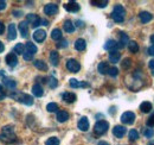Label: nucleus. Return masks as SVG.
Returning <instances> with one entry per match:
<instances>
[{"label": "nucleus", "mask_w": 154, "mask_h": 145, "mask_svg": "<svg viewBox=\"0 0 154 145\" xmlns=\"http://www.w3.org/2000/svg\"><path fill=\"white\" fill-rule=\"evenodd\" d=\"M0 140L6 143V144H12L17 140V136L14 132V127L12 125H7V126L2 127L1 133H0Z\"/></svg>", "instance_id": "1"}, {"label": "nucleus", "mask_w": 154, "mask_h": 145, "mask_svg": "<svg viewBox=\"0 0 154 145\" xmlns=\"http://www.w3.org/2000/svg\"><path fill=\"white\" fill-rule=\"evenodd\" d=\"M126 17V10L122 5H115L114 10L112 12V18L116 23H122Z\"/></svg>", "instance_id": "2"}, {"label": "nucleus", "mask_w": 154, "mask_h": 145, "mask_svg": "<svg viewBox=\"0 0 154 145\" xmlns=\"http://www.w3.org/2000/svg\"><path fill=\"white\" fill-rule=\"evenodd\" d=\"M10 96L11 98H14L16 100H18L19 102L26 105V106H32L33 105V98L31 95H29V94H23V93H14L13 94L12 93Z\"/></svg>", "instance_id": "3"}, {"label": "nucleus", "mask_w": 154, "mask_h": 145, "mask_svg": "<svg viewBox=\"0 0 154 145\" xmlns=\"http://www.w3.org/2000/svg\"><path fill=\"white\" fill-rule=\"evenodd\" d=\"M108 128H109V123L108 121H106V120H98L96 124H95V126H94V132H95V134H97V136H102V134H104L108 131Z\"/></svg>", "instance_id": "4"}, {"label": "nucleus", "mask_w": 154, "mask_h": 145, "mask_svg": "<svg viewBox=\"0 0 154 145\" xmlns=\"http://www.w3.org/2000/svg\"><path fill=\"white\" fill-rule=\"evenodd\" d=\"M121 121H122L123 124H126V125H132V124H134L135 114L133 112H131V111L125 112V113L121 115Z\"/></svg>", "instance_id": "5"}, {"label": "nucleus", "mask_w": 154, "mask_h": 145, "mask_svg": "<svg viewBox=\"0 0 154 145\" xmlns=\"http://www.w3.org/2000/svg\"><path fill=\"white\" fill-rule=\"evenodd\" d=\"M66 69L70 72H78L81 69V64L78 61L74 60V58H70L66 61Z\"/></svg>", "instance_id": "6"}, {"label": "nucleus", "mask_w": 154, "mask_h": 145, "mask_svg": "<svg viewBox=\"0 0 154 145\" xmlns=\"http://www.w3.org/2000/svg\"><path fill=\"white\" fill-rule=\"evenodd\" d=\"M26 21L30 23L32 25V27H37L39 25H42V18L35 13H29L26 16Z\"/></svg>", "instance_id": "7"}, {"label": "nucleus", "mask_w": 154, "mask_h": 145, "mask_svg": "<svg viewBox=\"0 0 154 145\" xmlns=\"http://www.w3.org/2000/svg\"><path fill=\"white\" fill-rule=\"evenodd\" d=\"M5 61H6L7 66H8V67H11V68H14V67L18 64L17 55L13 54V53H10V54L7 55V56H6V58H5Z\"/></svg>", "instance_id": "8"}, {"label": "nucleus", "mask_w": 154, "mask_h": 145, "mask_svg": "<svg viewBox=\"0 0 154 145\" xmlns=\"http://www.w3.org/2000/svg\"><path fill=\"white\" fill-rule=\"evenodd\" d=\"M44 12L48 16H55V14H57L58 12V6L56 4H48L44 7Z\"/></svg>", "instance_id": "9"}, {"label": "nucleus", "mask_w": 154, "mask_h": 145, "mask_svg": "<svg viewBox=\"0 0 154 145\" xmlns=\"http://www.w3.org/2000/svg\"><path fill=\"white\" fill-rule=\"evenodd\" d=\"M45 38H46V32H45L44 30H42V29L36 30V31L33 32V39H35L36 42H38V43L44 42Z\"/></svg>", "instance_id": "10"}, {"label": "nucleus", "mask_w": 154, "mask_h": 145, "mask_svg": "<svg viewBox=\"0 0 154 145\" xmlns=\"http://www.w3.org/2000/svg\"><path fill=\"white\" fill-rule=\"evenodd\" d=\"M18 29H19L20 34H21V37L23 38H27V36H29V23L26 20L19 23Z\"/></svg>", "instance_id": "11"}, {"label": "nucleus", "mask_w": 154, "mask_h": 145, "mask_svg": "<svg viewBox=\"0 0 154 145\" xmlns=\"http://www.w3.org/2000/svg\"><path fill=\"white\" fill-rule=\"evenodd\" d=\"M77 126H78V128H79L81 131H83V132L88 131V130H89V120H88V118H87V117H82V118L78 120Z\"/></svg>", "instance_id": "12"}, {"label": "nucleus", "mask_w": 154, "mask_h": 145, "mask_svg": "<svg viewBox=\"0 0 154 145\" xmlns=\"http://www.w3.org/2000/svg\"><path fill=\"white\" fill-rule=\"evenodd\" d=\"M127 130L125 126H121V125H116L114 128H113V133L116 138H122L125 134H126Z\"/></svg>", "instance_id": "13"}, {"label": "nucleus", "mask_w": 154, "mask_h": 145, "mask_svg": "<svg viewBox=\"0 0 154 145\" xmlns=\"http://www.w3.org/2000/svg\"><path fill=\"white\" fill-rule=\"evenodd\" d=\"M62 99H63L65 102H68V104H72V102L76 101L77 96L74 94V93L66 92V93H63V94H62Z\"/></svg>", "instance_id": "14"}, {"label": "nucleus", "mask_w": 154, "mask_h": 145, "mask_svg": "<svg viewBox=\"0 0 154 145\" xmlns=\"http://www.w3.org/2000/svg\"><path fill=\"white\" fill-rule=\"evenodd\" d=\"M64 8L68 12H77V11H79V5L77 4L76 1H70V2L64 5Z\"/></svg>", "instance_id": "15"}, {"label": "nucleus", "mask_w": 154, "mask_h": 145, "mask_svg": "<svg viewBox=\"0 0 154 145\" xmlns=\"http://www.w3.org/2000/svg\"><path fill=\"white\" fill-rule=\"evenodd\" d=\"M7 38L10 40H13L17 38V27H16V24H10L8 25V34H7Z\"/></svg>", "instance_id": "16"}, {"label": "nucleus", "mask_w": 154, "mask_h": 145, "mask_svg": "<svg viewBox=\"0 0 154 145\" xmlns=\"http://www.w3.org/2000/svg\"><path fill=\"white\" fill-rule=\"evenodd\" d=\"M69 85L71 88H79V87H89V83L87 82H79L76 79H70L69 80Z\"/></svg>", "instance_id": "17"}, {"label": "nucleus", "mask_w": 154, "mask_h": 145, "mask_svg": "<svg viewBox=\"0 0 154 145\" xmlns=\"http://www.w3.org/2000/svg\"><path fill=\"white\" fill-rule=\"evenodd\" d=\"M139 18H140L142 24H146V23H148V21H151V20L153 19V16H152V13H149V12L142 11V12H140Z\"/></svg>", "instance_id": "18"}, {"label": "nucleus", "mask_w": 154, "mask_h": 145, "mask_svg": "<svg viewBox=\"0 0 154 145\" xmlns=\"http://www.w3.org/2000/svg\"><path fill=\"white\" fill-rule=\"evenodd\" d=\"M117 48H119V43L116 40H114V39H109L104 44V49L106 50H109V51H115Z\"/></svg>", "instance_id": "19"}, {"label": "nucleus", "mask_w": 154, "mask_h": 145, "mask_svg": "<svg viewBox=\"0 0 154 145\" xmlns=\"http://www.w3.org/2000/svg\"><path fill=\"white\" fill-rule=\"evenodd\" d=\"M109 69H110V67H109L108 62H101V63H98V66H97V70H98L100 74H102V75L108 74Z\"/></svg>", "instance_id": "20"}, {"label": "nucleus", "mask_w": 154, "mask_h": 145, "mask_svg": "<svg viewBox=\"0 0 154 145\" xmlns=\"http://www.w3.org/2000/svg\"><path fill=\"white\" fill-rule=\"evenodd\" d=\"M127 43H129V37L127 34H125V32H120V42H119V48H125L126 47V44Z\"/></svg>", "instance_id": "21"}, {"label": "nucleus", "mask_w": 154, "mask_h": 145, "mask_svg": "<svg viewBox=\"0 0 154 145\" xmlns=\"http://www.w3.org/2000/svg\"><path fill=\"white\" fill-rule=\"evenodd\" d=\"M32 94H33L35 96H37V98L43 96V95H44V89H43V87H42L39 83L33 85V87H32Z\"/></svg>", "instance_id": "22"}, {"label": "nucleus", "mask_w": 154, "mask_h": 145, "mask_svg": "<svg viewBox=\"0 0 154 145\" xmlns=\"http://www.w3.org/2000/svg\"><path fill=\"white\" fill-rule=\"evenodd\" d=\"M63 26H64V31L68 34H72L75 31V24L71 20H65Z\"/></svg>", "instance_id": "23"}, {"label": "nucleus", "mask_w": 154, "mask_h": 145, "mask_svg": "<svg viewBox=\"0 0 154 145\" xmlns=\"http://www.w3.org/2000/svg\"><path fill=\"white\" fill-rule=\"evenodd\" d=\"M37 50H38L37 47H36L32 42H27V43H26V45H25V51H26V53H29V54H31L33 56V55L37 53Z\"/></svg>", "instance_id": "24"}, {"label": "nucleus", "mask_w": 154, "mask_h": 145, "mask_svg": "<svg viewBox=\"0 0 154 145\" xmlns=\"http://www.w3.org/2000/svg\"><path fill=\"white\" fill-rule=\"evenodd\" d=\"M69 119V113L66 111H58L57 112V120L59 123H65Z\"/></svg>", "instance_id": "25"}, {"label": "nucleus", "mask_w": 154, "mask_h": 145, "mask_svg": "<svg viewBox=\"0 0 154 145\" xmlns=\"http://www.w3.org/2000/svg\"><path fill=\"white\" fill-rule=\"evenodd\" d=\"M2 82H4V85H5L8 89H14V88L17 87V82H16L14 80H12V79L5 77V79L2 80Z\"/></svg>", "instance_id": "26"}, {"label": "nucleus", "mask_w": 154, "mask_h": 145, "mask_svg": "<svg viewBox=\"0 0 154 145\" xmlns=\"http://www.w3.org/2000/svg\"><path fill=\"white\" fill-rule=\"evenodd\" d=\"M85 47H87V43H85V40L83 38H78L75 42V49L78 50V51H83L85 49Z\"/></svg>", "instance_id": "27"}, {"label": "nucleus", "mask_w": 154, "mask_h": 145, "mask_svg": "<svg viewBox=\"0 0 154 145\" xmlns=\"http://www.w3.org/2000/svg\"><path fill=\"white\" fill-rule=\"evenodd\" d=\"M120 58H121V54H120L117 50L109 53V61H110L112 63H114V64L117 63V62L120 61Z\"/></svg>", "instance_id": "28"}, {"label": "nucleus", "mask_w": 154, "mask_h": 145, "mask_svg": "<svg viewBox=\"0 0 154 145\" xmlns=\"http://www.w3.org/2000/svg\"><path fill=\"white\" fill-rule=\"evenodd\" d=\"M33 64H35V67L39 69V70H43V72H45V70H48V64L44 62V61H42V60H36L35 62H33Z\"/></svg>", "instance_id": "29"}, {"label": "nucleus", "mask_w": 154, "mask_h": 145, "mask_svg": "<svg viewBox=\"0 0 154 145\" xmlns=\"http://www.w3.org/2000/svg\"><path fill=\"white\" fill-rule=\"evenodd\" d=\"M50 61H51V64L57 67L58 66V62H59V55H58L57 51H51L50 53Z\"/></svg>", "instance_id": "30"}, {"label": "nucleus", "mask_w": 154, "mask_h": 145, "mask_svg": "<svg viewBox=\"0 0 154 145\" xmlns=\"http://www.w3.org/2000/svg\"><path fill=\"white\" fill-rule=\"evenodd\" d=\"M140 109L142 113H149L152 111V104L149 101H145L140 105Z\"/></svg>", "instance_id": "31"}, {"label": "nucleus", "mask_w": 154, "mask_h": 145, "mask_svg": "<svg viewBox=\"0 0 154 145\" xmlns=\"http://www.w3.org/2000/svg\"><path fill=\"white\" fill-rule=\"evenodd\" d=\"M62 31L59 30V29H54L52 30V32H51V38L54 39V40H60L62 39Z\"/></svg>", "instance_id": "32"}, {"label": "nucleus", "mask_w": 154, "mask_h": 145, "mask_svg": "<svg viewBox=\"0 0 154 145\" xmlns=\"http://www.w3.org/2000/svg\"><path fill=\"white\" fill-rule=\"evenodd\" d=\"M128 49H129V51L131 53H137L139 51V45H137V43L135 42V40H129V43H128Z\"/></svg>", "instance_id": "33"}, {"label": "nucleus", "mask_w": 154, "mask_h": 145, "mask_svg": "<svg viewBox=\"0 0 154 145\" xmlns=\"http://www.w3.org/2000/svg\"><path fill=\"white\" fill-rule=\"evenodd\" d=\"M13 51H14L16 54H18V55H23V54H24V51H25V47L23 45V43H18V44L14 47Z\"/></svg>", "instance_id": "34"}, {"label": "nucleus", "mask_w": 154, "mask_h": 145, "mask_svg": "<svg viewBox=\"0 0 154 145\" xmlns=\"http://www.w3.org/2000/svg\"><path fill=\"white\" fill-rule=\"evenodd\" d=\"M48 83H49V87H50V88H56V87L58 86L57 79H56V77H54V76H50V77H49Z\"/></svg>", "instance_id": "35"}, {"label": "nucleus", "mask_w": 154, "mask_h": 145, "mask_svg": "<svg viewBox=\"0 0 154 145\" xmlns=\"http://www.w3.org/2000/svg\"><path fill=\"white\" fill-rule=\"evenodd\" d=\"M128 137H129V140H131V142H135V140L139 138V133H137L136 130H131Z\"/></svg>", "instance_id": "36"}, {"label": "nucleus", "mask_w": 154, "mask_h": 145, "mask_svg": "<svg viewBox=\"0 0 154 145\" xmlns=\"http://www.w3.org/2000/svg\"><path fill=\"white\" fill-rule=\"evenodd\" d=\"M46 109H48V112H57L58 111V105L56 102H50V104H48V106H46Z\"/></svg>", "instance_id": "37"}, {"label": "nucleus", "mask_w": 154, "mask_h": 145, "mask_svg": "<svg viewBox=\"0 0 154 145\" xmlns=\"http://www.w3.org/2000/svg\"><path fill=\"white\" fill-rule=\"evenodd\" d=\"M45 145H59V139L57 137H51L45 142Z\"/></svg>", "instance_id": "38"}, {"label": "nucleus", "mask_w": 154, "mask_h": 145, "mask_svg": "<svg viewBox=\"0 0 154 145\" xmlns=\"http://www.w3.org/2000/svg\"><path fill=\"white\" fill-rule=\"evenodd\" d=\"M93 5H95L97 7H106L108 5V1L107 0H103V1H96V0H93L91 1Z\"/></svg>", "instance_id": "39"}, {"label": "nucleus", "mask_w": 154, "mask_h": 145, "mask_svg": "<svg viewBox=\"0 0 154 145\" xmlns=\"http://www.w3.org/2000/svg\"><path fill=\"white\" fill-rule=\"evenodd\" d=\"M131 64H132V61H131V58H125L121 66H122V68H123V69H128V68L131 67Z\"/></svg>", "instance_id": "40"}, {"label": "nucleus", "mask_w": 154, "mask_h": 145, "mask_svg": "<svg viewBox=\"0 0 154 145\" xmlns=\"http://www.w3.org/2000/svg\"><path fill=\"white\" fill-rule=\"evenodd\" d=\"M66 47H68V40L66 39H60L57 43V48H59V49H64Z\"/></svg>", "instance_id": "41"}, {"label": "nucleus", "mask_w": 154, "mask_h": 145, "mask_svg": "<svg viewBox=\"0 0 154 145\" xmlns=\"http://www.w3.org/2000/svg\"><path fill=\"white\" fill-rule=\"evenodd\" d=\"M143 134H145L146 138H152L154 134V131L152 130V128H146L145 132H143Z\"/></svg>", "instance_id": "42"}, {"label": "nucleus", "mask_w": 154, "mask_h": 145, "mask_svg": "<svg viewBox=\"0 0 154 145\" xmlns=\"http://www.w3.org/2000/svg\"><path fill=\"white\" fill-rule=\"evenodd\" d=\"M146 125L148 127H154V114H152L148 119H147V121H146Z\"/></svg>", "instance_id": "43"}, {"label": "nucleus", "mask_w": 154, "mask_h": 145, "mask_svg": "<svg viewBox=\"0 0 154 145\" xmlns=\"http://www.w3.org/2000/svg\"><path fill=\"white\" fill-rule=\"evenodd\" d=\"M108 74H109L110 76L115 77V76H117V74H119V69H117L116 67H113V68H110V69H109V72H108Z\"/></svg>", "instance_id": "44"}, {"label": "nucleus", "mask_w": 154, "mask_h": 145, "mask_svg": "<svg viewBox=\"0 0 154 145\" xmlns=\"http://www.w3.org/2000/svg\"><path fill=\"white\" fill-rule=\"evenodd\" d=\"M5 98H6V93L4 91V87L0 85V101H2Z\"/></svg>", "instance_id": "45"}, {"label": "nucleus", "mask_w": 154, "mask_h": 145, "mask_svg": "<svg viewBox=\"0 0 154 145\" xmlns=\"http://www.w3.org/2000/svg\"><path fill=\"white\" fill-rule=\"evenodd\" d=\"M23 57H24V60H25V61H31L33 56H32L31 54H29V53H26V51H24V54H23Z\"/></svg>", "instance_id": "46"}, {"label": "nucleus", "mask_w": 154, "mask_h": 145, "mask_svg": "<svg viewBox=\"0 0 154 145\" xmlns=\"http://www.w3.org/2000/svg\"><path fill=\"white\" fill-rule=\"evenodd\" d=\"M5 8H6V1L0 0V11H2V10H5Z\"/></svg>", "instance_id": "47"}, {"label": "nucleus", "mask_w": 154, "mask_h": 145, "mask_svg": "<svg viewBox=\"0 0 154 145\" xmlns=\"http://www.w3.org/2000/svg\"><path fill=\"white\" fill-rule=\"evenodd\" d=\"M4 31H5V25H4L2 21H0V35H2Z\"/></svg>", "instance_id": "48"}, {"label": "nucleus", "mask_w": 154, "mask_h": 145, "mask_svg": "<svg viewBox=\"0 0 154 145\" xmlns=\"http://www.w3.org/2000/svg\"><path fill=\"white\" fill-rule=\"evenodd\" d=\"M147 51H148V54H149V55H152V56H154V45H152V47H149Z\"/></svg>", "instance_id": "49"}, {"label": "nucleus", "mask_w": 154, "mask_h": 145, "mask_svg": "<svg viewBox=\"0 0 154 145\" xmlns=\"http://www.w3.org/2000/svg\"><path fill=\"white\" fill-rule=\"evenodd\" d=\"M76 26H78V27H83V26H84V23H83V21H81V20H77Z\"/></svg>", "instance_id": "50"}, {"label": "nucleus", "mask_w": 154, "mask_h": 145, "mask_svg": "<svg viewBox=\"0 0 154 145\" xmlns=\"http://www.w3.org/2000/svg\"><path fill=\"white\" fill-rule=\"evenodd\" d=\"M42 25H45V26H48V25H49V21H48L46 19H42Z\"/></svg>", "instance_id": "51"}, {"label": "nucleus", "mask_w": 154, "mask_h": 145, "mask_svg": "<svg viewBox=\"0 0 154 145\" xmlns=\"http://www.w3.org/2000/svg\"><path fill=\"white\" fill-rule=\"evenodd\" d=\"M4 49H5V45H4V43L0 40V53H2V51H4Z\"/></svg>", "instance_id": "52"}, {"label": "nucleus", "mask_w": 154, "mask_h": 145, "mask_svg": "<svg viewBox=\"0 0 154 145\" xmlns=\"http://www.w3.org/2000/svg\"><path fill=\"white\" fill-rule=\"evenodd\" d=\"M149 68H151V69H154V58L149 61Z\"/></svg>", "instance_id": "53"}, {"label": "nucleus", "mask_w": 154, "mask_h": 145, "mask_svg": "<svg viewBox=\"0 0 154 145\" xmlns=\"http://www.w3.org/2000/svg\"><path fill=\"white\" fill-rule=\"evenodd\" d=\"M98 145H110V144H108L107 142H103L102 140V142H98Z\"/></svg>", "instance_id": "54"}, {"label": "nucleus", "mask_w": 154, "mask_h": 145, "mask_svg": "<svg viewBox=\"0 0 154 145\" xmlns=\"http://www.w3.org/2000/svg\"><path fill=\"white\" fill-rule=\"evenodd\" d=\"M14 16H16V17H19V16H20L19 11H14Z\"/></svg>", "instance_id": "55"}, {"label": "nucleus", "mask_w": 154, "mask_h": 145, "mask_svg": "<svg viewBox=\"0 0 154 145\" xmlns=\"http://www.w3.org/2000/svg\"><path fill=\"white\" fill-rule=\"evenodd\" d=\"M151 42L153 43V45H154V35H152V36H151Z\"/></svg>", "instance_id": "56"}, {"label": "nucleus", "mask_w": 154, "mask_h": 145, "mask_svg": "<svg viewBox=\"0 0 154 145\" xmlns=\"http://www.w3.org/2000/svg\"><path fill=\"white\" fill-rule=\"evenodd\" d=\"M151 145H154V144H151Z\"/></svg>", "instance_id": "57"}]
</instances>
